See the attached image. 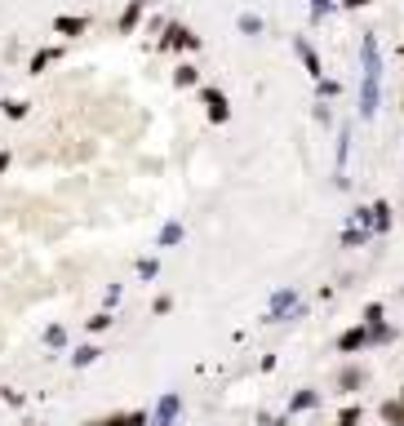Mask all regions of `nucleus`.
<instances>
[{
  "label": "nucleus",
  "mask_w": 404,
  "mask_h": 426,
  "mask_svg": "<svg viewBox=\"0 0 404 426\" xmlns=\"http://www.w3.org/2000/svg\"><path fill=\"white\" fill-rule=\"evenodd\" d=\"M138 14H143V5H138V0H134V5H129V9H125V18H120V32H134V23H138Z\"/></svg>",
  "instance_id": "3"
},
{
  "label": "nucleus",
  "mask_w": 404,
  "mask_h": 426,
  "mask_svg": "<svg viewBox=\"0 0 404 426\" xmlns=\"http://www.w3.org/2000/svg\"><path fill=\"white\" fill-rule=\"evenodd\" d=\"M98 426H143V413H129V418H107Z\"/></svg>",
  "instance_id": "5"
},
{
  "label": "nucleus",
  "mask_w": 404,
  "mask_h": 426,
  "mask_svg": "<svg viewBox=\"0 0 404 426\" xmlns=\"http://www.w3.org/2000/svg\"><path fill=\"white\" fill-rule=\"evenodd\" d=\"M138 5H143V9H147V5H156V0H138Z\"/></svg>",
  "instance_id": "10"
},
{
  "label": "nucleus",
  "mask_w": 404,
  "mask_h": 426,
  "mask_svg": "<svg viewBox=\"0 0 404 426\" xmlns=\"http://www.w3.org/2000/svg\"><path fill=\"white\" fill-rule=\"evenodd\" d=\"M178 84H195V67H178Z\"/></svg>",
  "instance_id": "8"
},
{
  "label": "nucleus",
  "mask_w": 404,
  "mask_h": 426,
  "mask_svg": "<svg viewBox=\"0 0 404 426\" xmlns=\"http://www.w3.org/2000/svg\"><path fill=\"white\" fill-rule=\"evenodd\" d=\"M58 32H67V36H80V32H84V18H58Z\"/></svg>",
  "instance_id": "4"
},
{
  "label": "nucleus",
  "mask_w": 404,
  "mask_h": 426,
  "mask_svg": "<svg viewBox=\"0 0 404 426\" xmlns=\"http://www.w3.org/2000/svg\"><path fill=\"white\" fill-rule=\"evenodd\" d=\"M204 102H209V116L213 120H227V98L218 89H204Z\"/></svg>",
  "instance_id": "2"
},
{
  "label": "nucleus",
  "mask_w": 404,
  "mask_h": 426,
  "mask_svg": "<svg viewBox=\"0 0 404 426\" xmlns=\"http://www.w3.org/2000/svg\"><path fill=\"white\" fill-rule=\"evenodd\" d=\"M360 342H364V333H360V329H351V333L342 338V346H346V351H355V346H360Z\"/></svg>",
  "instance_id": "7"
},
{
  "label": "nucleus",
  "mask_w": 404,
  "mask_h": 426,
  "mask_svg": "<svg viewBox=\"0 0 404 426\" xmlns=\"http://www.w3.org/2000/svg\"><path fill=\"white\" fill-rule=\"evenodd\" d=\"M355 418H360V413H355V409H346V413H342V422H337V426H355Z\"/></svg>",
  "instance_id": "9"
},
{
  "label": "nucleus",
  "mask_w": 404,
  "mask_h": 426,
  "mask_svg": "<svg viewBox=\"0 0 404 426\" xmlns=\"http://www.w3.org/2000/svg\"><path fill=\"white\" fill-rule=\"evenodd\" d=\"M382 418H387L391 426H404V409H396V404H382Z\"/></svg>",
  "instance_id": "6"
},
{
  "label": "nucleus",
  "mask_w": 404,
  "mask_h": 426,
  "mask_svg": "<svg viewBox=\"0 0 404 426\" xmlns=\"http://www.w3.org/2000/svg\"><path fill=\"white\" fill-rule=\"evenodd\" d=\"M364 116H373L378 111V49H373V40H364Z\"/></svg>",
  "instance_id": "1"
}]
</instances>
